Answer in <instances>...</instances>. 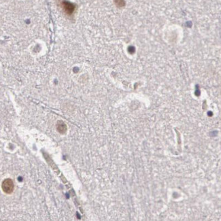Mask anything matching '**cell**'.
<instances>
[{"instance_id":"obj_2","label":"cell","mask_w":221,"mask_h":221,"mask_svg":"<svg viewBox=\"0 0 221 221\" xmlns=\"http://www.w3.org/2000/svg\"><path fill=\"white\" fill-rule=\"evenodd\" d=\"M56 129H57L59 133H64L66 131V126L64 124H61V125H59V124L56 126Z\"/></svg>"},{"instance_id":"obj_1","label":"cell","mask_w":221,"mask_h":221,"mask_svg":"<svg viewBox=\"0 0 221 221\" xmlns=\"http://www.w3.org/2000/svg\"><path fill=\"white\" fill-rule=\"evenodd\" d=\"M2 188L5 193L8 194V195L12 193L14 188V182H13L12 180H11L10 178L5 179L4 181L2 182Z\"/></svg>"}]
</instances>
